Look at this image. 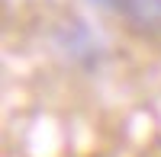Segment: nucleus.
Wrapping results in <instances>:
<instances>
[{
    "label": "nucleus",
    "mask_w": 161,
    "mask_h": 157,
    "mask_svg": "<svg viewBox=\"0 0 161 157\" xmlns=\"http://www.w3.org/2000/svg\"><path fill=\"white\" fill-rule=\"evenodd\" d=\"M93 3H110V0H93Z\"/></svg>",
    "instance_id": "obj_2"
},
{
    "label": "nucleus",
    "mask_w": 161,
    "mask_h": 157,
    "mask_svg": "<svg viewBox=\"0 0 161 157\" xmlns=\"http://www.w3.org/2000/svg\"><path fill=\"white\" fill-rule=\"evenodd\" d=\"M126 23L142 35H161V0H116Z\"/></svg>",
    "instance_id": "obj_1"
}]
</instances>
